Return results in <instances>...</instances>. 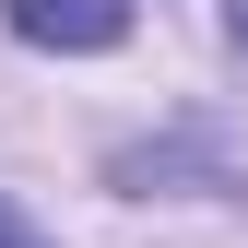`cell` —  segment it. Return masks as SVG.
I'll return each mask as SVG.
<instances>
[{
  "label": "cell",
  "mask_w": 248,
  "mask_h": 248,
  "mask_svg": "<svg viewBox=\"0 0 248 248\" xmlns=\"http://www.w3.org/2000/svg\"><path fill=\"white\" fill-rule=\"evenodd\" d=\"M12 248H24V236H12Z\"/></svg>",
  "instance_id": "3957f363"
},
{
  "label": "cell",
  "mask_w": 248,
  "mask_h": 248,
  "mask_svg": "<svg viewBox=\"0 0 248 248\" xmlns=\"http://www.w3.org/2000/svg\"><path fill=\"white\" fill-rule=\"evenodd\" d=\"M24 47H118L130 36V0H0Z\"/></svg>",
  "instance_id": "6da1fadb"
},
{
  "label": "cell",
  "mask_w": 248,
  "mask_h": 248,
  "mask_svg": "<svg viewBox=\"0 0 248 248\" xmlns=\"http://www.w3.org/2000/svg\"><path fill=\"white\" fill-rule=\"evenodd\" d=\"M225 47H236V59H248V0H225Z\"/></svg>",
  "instance_id": "7a4b0ae2"
}]
</instances>
